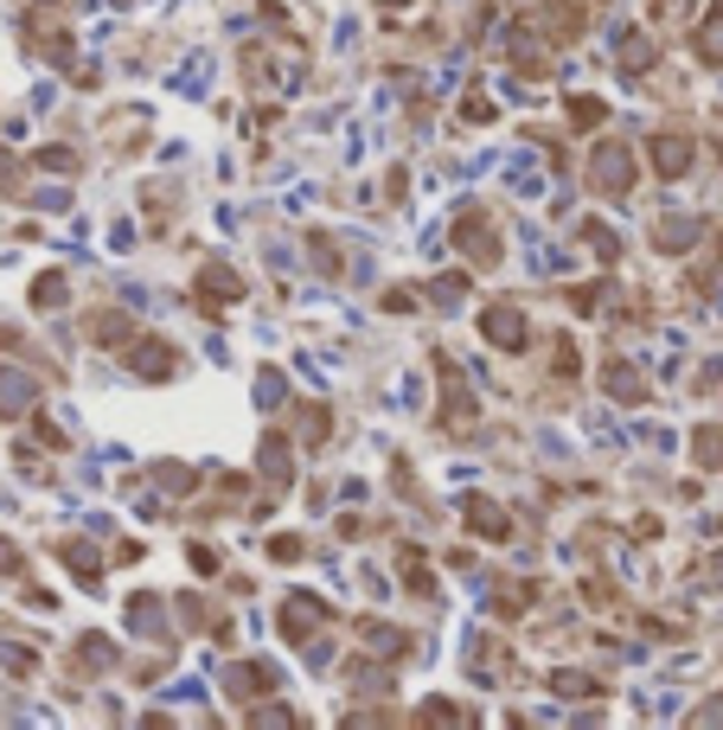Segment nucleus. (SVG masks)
<instances>
[{
	"label": "nucleus",
	"instance_id": "obj_1",
	"mask_svg": "<svg viewBox=\"0 0 723 730\" xmlns=\"http://www.w3.org/2000/svg\"><path fill=\"white\" fill-rule=\"evenodd\" d=\"M590 186L602 199H627V193H634V155H627L621 141H602L595 160H590Z\"/></svg>",
	"mask_w": 723,
	"mask_h": 730
},
{
	"label": "nucleus",
	"instance_id": "obj_2",
	"mask_svg": "<svg viewBox=\"0 0 723 730\" xmlns=\"http://www.w3.org/2000/svg\"><path fill=\"white\" fill-rule=\"evenodd\" d=\"M481 334H487L499 353H525V346H532V320H525L513 302H493V308L481 314Z\"/></svg>",
	"mask_w": 723,
	"mask_h": 730
},
{
	"label": "nucleus",
	"instance_id": "obj_3",
	"mask_svg": "<svg viewBox=\"0 0 723 730\" xmlns=\"http://www.w3.org/2000/svg\"><path fill=\"white\" fill-rule=\"evenodd\" d=\"M646 155H653V167H660L666 180H679V174L692 167V135L685 129H660L653 141H646Z\"/></svg>",
	"mask_w": 723,
	"mask_h": 730
},
{
	"label": "nucleus",
	"instance_id": "obj_4",
	"mask_svg": "<svg viewBox=\"0 0 723 730\" xmlns=\"http://www.w3.org/2000/svg\"><path fill=\"white\" fill-rule=\"evenodd\" d=\"M462 520L481 532V539H513V513L499 506V500H487V494H467L462 500Z\"/></svg>",
	"mask_w": 723,
	"mask_h": 730
},
{
	"label": "nucleus",
	"instance_id": "obj_5",
	"mask_svg": "<svg viewBox=\"0 0 723 730\" xmlns=\"http://www.w3.org/2000/svg\"><path fill=\"white\" fill-rule=\"evenodd\" d=\"M455 244H467V257L481 263V269H487V263H499V244H493L487 211H462V218H455Z\"/></svg>",
	"mask_w": 723,
	"mask_h": 730
},
{
	"label": "nucleus",
	"instance_id": "obj_6",
	"mask_svg": "<svg viewBox=\"0 0 723 730\" xmlns=\"http://www.w3.org/2000/svg\"><path fill=\"white\" fill-rule=\"evenodd\" d=\"M436 372H442V392H448V430H455V423H467L474 417V392H467V378L462 372H455V359H448V353H436Z\"/></svg>",
	"mask_w": 723,
	"mask_h": 730
},
{
	"label": "nucleus",
	"instance_id": "obj_7",
	"mask_svg": "<svg viewBox=\"0 0 723 730\" xmlns=\"http://www.w3.org/2000/svg\"><path fill=\"white\" fill-rule=\"evenodd\" d=\"M237 295H244V283H237V269H225V263H211V269H199V308H231Z\"/></svg>",
	"mask_w": 723,
	"mask_h": 730
},
{
	"label": "nucleus",
	"instance_id": "obj_8",
	"mask_svg": "<svg viewBox=\"0 0 723 730\" xmlns=\"http://www.w3.org/2000/svg\"><path fill=\"white\" fill-rule=\"evenodd\" d=\"M39 411V385L27 372H0V417H32Z\"/></svg>",
	"mask_w": 723,
	"mask_h": 730
},
{
	"label": "nucleus",
	"instance_id": "obj_9",
	"mask_svg": "<svg viewBox=\"0 0 723 730\" xmlns=\"http://www.w3.org/2000/svg\"><path fill=\"white\" fill-rule=\"evenodd\" d=\"M129 339H135V320L122 308L90 314V346H129Z\"/></svg>",
	"mask_w": 723,
	"mask_h": 730
},
{
	"label": "nucleus",
	"instance_id": "obj_10",
	"mask_svg": "<svg viewBox=\"0 0 723 730\" xmlns=\"http://www.w3.org/2000/svg\"><path fill=\"white\" fill-rule=\"evenodd\" d=\"M602 385H608V397H621V404H641V397H646V378H641L627 359H608Z\"/></svg>",
	"mask_w": 723,
	"mask_h": 730
},
{
	"label": "nucleus",
	"instance_id": "obj_11",
	"mask_svg": "<svg viewBox=\"0 0 723 730\" xmlns=\"http://www.w3.org/2000/svg\"><path fill=\"white\" fill-rule=\"evenodd\" d=\"M135 372H141V378H174V372H180V353H174L167 339H155V346H135Z\"/></svg>",
	"mask_w": 723,
	"mask_h": 730
},
{
	"label": "nucleus",
	"instance_id": "obj_12",
	"mask_svg": "<svg viewBox=\"0 0 723 730\" xmlns=\"http://www.w3.org/2000/svg\"><path fill=\"white\" fill-rule=\"evenodd\" d=\"M320 622H327V602H301V596H295V602L283 609V634H288V641H301V634H314Z\"/></svg>",
	"mask_w": 723,
	"mask_h": 730
},
{
	"label": "nucleus",
	"instance_id": "obj_13",
	"mask_svg": "<svg viewBox=\"0 0 723 730\" xmlns=\"http://www.w3.org/2000/svg\"><path fill=\"white\" fill-rule=\"evenodd\" d=\"M257 462H263V481L283 494V487H288V443H283V436H263V455H257Z\"/></svg>",
	"mask_w": 723,
	"mask_h": 730
},
{
	"label": "nucleus",
	"instance_id": "obj_14",
	"mask_svg": "<svg viewBox=\"0 0 723 730\" xmlns=\"http://www.w3.org/2000/svg\"><path fill=\"white\" fill-rule=\"evenodd\" d=\"M653 52H660V46H653L646 32H627V39L615 46V65H621V71H646V65H653Z\"/></svg>",
	"mask_w": 723,
	"mask_h": 730
},
{
	"label": "nucleus",
	"instance_id": "obj_15",
	"mask_svg": "<svg viewBox=\"0 0 723 730\" xmlns=\"http://www.w3.org/2000/svg\"><path fill=\"white\" fill-rule=\"evenodd\" d=\"M697 58H704V65H723V13H704V27H697Z\"/></svg>",
	"mask_w": 723,
	"mask_h": 730
},
{
	"label": "nucleus",
	"instance_id": "obj_16",
	"mask_svg": "<svg viewBox=\"0 0 723 730\" xmlns=\"http://www.w3.org/2000/svg\"><path fill=\"white\" fill-rule=\"evenodd\" d=\"M65 302H71V288H65V276H39V283H32V308H65Z\"/></svg>",
	"mask_w": 723,
	"mask_h": 730
},
{
	"label": "nucleus",
	"instance_id": "obj_17",
	"mask_svg": "<svg viewBox=\"0 0 723 730\" xmlns=\"http://www.w3.org/2000/svg\"><path fill=\"white\" fill-rule=\"evenodd\" d=\"M692 231H697V218H660V237H653V244H660V250H685Z\"/></svg>",
	"mask_w": 723,
	"mask_h": 730
},
{
	"label": "nucleus",
	"instance_id": "obj_18",
	"mask_svg": "<svg viewBox=\"0 0 723 730\" xmlns=\"http://www.w3.org/2000/svg\"><path fill=\"white\" fill-rule=\"evenodd\" d=\"M58 558H65V564H71L78 576H103V558H90L78 539H65V545H58Z\"/></svg>",
	"mask_w": 723,
	"mask_h": 730
},
{
	"label": "nucleus",
	"instance_id": "obj_19",
	"mask_svg": "<svg viewBox=\"0 0 723 730\" xmlns=\"http://www.w3.org/2000/svg\"><path fill=\"white\" fill-rule=\"evenodd\" d=\"M697 462H704V468H723V430H717V423H704V430H697Z\"/></svg>",
	"mask_w": 723,
	"mask_h": 730
},
{
	"label": "nucleus",
	"instance_id": "obj_20",
	"mask_svg": "<svg viewBox=\"0 0 723 730\" xmlns=\"http://www.w3.org/2000/svg\"><path fill=\"white\" fill-rule=\"evenodd\" d=\"M474 711L467 704H448V699H436V704H423V724H467Z\"/></svg>",
	"mask_w": 723,
	"mask_h": 730
},
{
	"label": "nucleus",
	"instance_id": "obj_21",
	"mask_svg": "<svg viewBox=\"0 0 723 730\" xmlns=\"http://www.w3.org/2000/svg\"><path fill=\"white\" fill-rule=\"evenodd\" d=\"M551 685H557V692H570V699H602V685H595V679H583V673H557Z\"/></svg>",
	"mask_w": 723,
	"mask_h": 730
},
{
	"label": "nucleus",
	"instance_id": "obj_22",
	"mask_svg": "<svg viewBox=\"0 0 723 730\" xmlns=\"http://www.w3.org/2000/svg\"><path fill=\"white\" fill-rule=\"evenodd\" d=\"M602 116H608V109L595 103V97H576V103H570V122H576V129H595Z\"/></svg>",
	"mask_w": 723,
	"mask_h": 730
},
{
	"label": "nucleus",
	"instance_id": "obj_23",
	"mask_svg": "<svg viewBox=\"0 0 723 730\" xmlns=\"http://www.w3.org/2000/svg\"><path fill=\"white\" fill-rule=\"evenodd\" d=\"M20 180H27V174H20V160H13L7 148H0V186H7V193H27Z\"/></svg>",
	"mask_w": 723,
	"mask_h": 730
},
{
	"label": "nucleus",
	"instance_id": "obj_24",
	"mask_svg": "<svg viewBox=\"0 0 723 730\" xmlns=\"http://www.w3.org/2000/svg\"><path fill=\"white\" fill-rule=\"evenodd\" d=\"M39 167H58V174H71V167H78V155H71V148H39Z\"/></svg>",
	"mask_w": 723,
	"mask_h": 730
},
{
	"label": "nucleus",
	"instance_id": "obj_25",
	"mask_svg": "<svg viewBox=\"0 0 723 730\" xmlns=\"http://www.w3.org/2000/svg\"><path fill=\"white\" fill-rule=\"evenodd\" d=\"M269 551H276L283 564H301V551H308V545H301V539H288V532H283V539H269Z\"/></svg>",
	"mask_w": 723,
	"mask_h": 730
},
{
	"label": "nucleus",
	"instance_id": "obj_26",
	"mask_svg": "<svg viewBox=\"0 0 723 730\" xmlns=\"http://www.w3.org/2000/svg\"><path fill=\"white\" fill-rule=\"evenodd\" d=\"M257 724H295V711H283V704H263Z\"/></svg>",
	"mask_w": 723,
	"mask_h": 730
},
{
	"label": "nucleus",
	"instance_id": "obj_27",
	"mask_svg": "<svg viewBox=\"0 0 723 730\" xmlns=\"http://www.w3.org/2000/svg\"><path fill=\"white\" fill-rule=\"evenodd\" d=\"M0 571H20V551L7 545V539H0Z\"/></svg>",
	"mask_w": 723,
	"mask_h": 730
},
{
	"label": "nucleus",
	"instance_id": "obj_28",
	"mask_svg": "<svg viewBox=\"0 0 723 730\" xmlns=\"http://www.w3.org/2000/svg\"><path fill=\"white\" fill-rule=\"evenodd\" d=\"M704 576H711V583H723V558H711V564H704Z\"/></svg>",
	"mask_w": 723,
	"mask_h": 730
},
{
	"label": "nucleus",
	"instance_id": "obj_29",
	"mask_svg": "<svg viewBox=\"0 0 723 730\" xmlns=\"http://www.w3.org/2000/svg\"><path fill=\"white\" fill-rule=\"evenodd\" d=\"M385 7H404V0H385Z\"/></svg>",
	"mask_w": 723,
	"mask_h": 730
}]
</instances>
